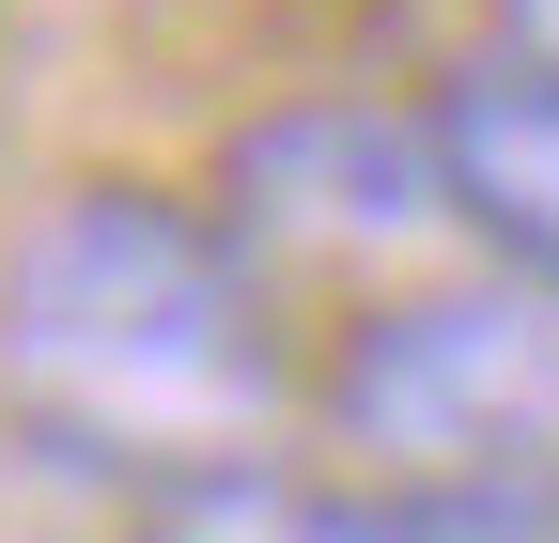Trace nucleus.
<instances>
[{
  "label": "nucleus",
  "mask_w": 559,
  "mask_h": 543,
  "mask_svg": "<svg viewBox=\"0 0 559 543\" xmlns=\"http://www.w3.org/2000/svg\"><path fill=\"white\" fill-rule=\"evenodd\" d=\"M218 218L234 249L264 264L280 295H404V280H436V249H451V202H436V141H419V109H358V94H296V109H264L234 124V156H218Z\"/></svg>",
  "instance_id": "7ed1b4c3"
},
{
  "label": "nucleus",
  "mask_w": 559,
  "mask_h": 543,
  "mask_svg": "<svg viewBox=\"0 0 559 543\" xmlns=\"http://www.w3.org/2000/svg\"><path fill=\"white\" fill-rule=\"evenodd\" d=\"M0 420L140 512L280 482L311 420L296 295L234 249L218 202L79 171L0 233Z\"/></svg>",
  "instance_id": "f257e3e1"
},
{
  "label": "nucleus",
  "mask_w": 559,
  "mask_h": 543,
  "mask_svg": "<svg viewBox=\"0 0 559 543\" xmlns=\"http://www.w3.org/2000/svg\"><path fill=\"white\" fill-rule=\"evenodd\" d=\"M419 141H436V202L451 249L498 264V280L559 295V62L544 47H481L419 94Z\"/></svg>",
  "instance_id": "20e7f679"
},
{
  "label": "nucleus",
  "mask_w": 559,
  "mask_h": 543,
  "mask_svg": "<svg viewBox=\"0 0 559 543\" xmlns=\"http://www.w3.org/2000/svg\"><path fill=\"white\" fill-rule=\"evenodd\" d=\"M156 543H187V528H156Z\"/></svg>",
  "instance_id": "39448f33"
},
{
  "label": "nucleus",
  "mask_w": 559,
  "mask_h": 543,
  "mask_svg": "<svg viewBox=\"0 0 559 543\" xmlns=\"http://www.w3.org/2000/svg\"><path fill=\"white\" fill-rule=\"evenodd\" d=\"M311 435L326 482L404 543H559V295L498 264H436L342 311Z\"/></svg>",
  "instance_id": "f03ea898"
}]
</instances>
